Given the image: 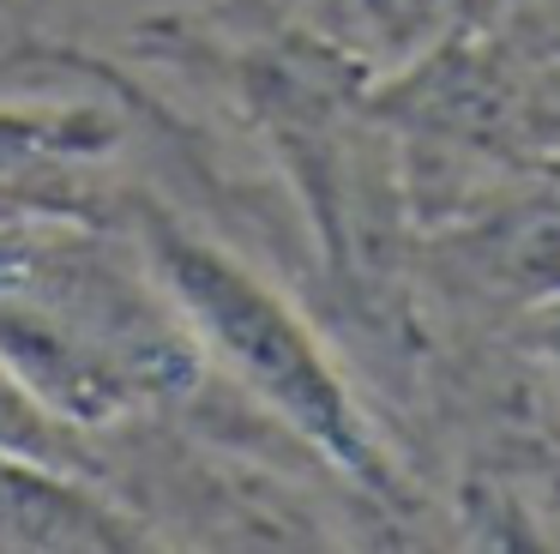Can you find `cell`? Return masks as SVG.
I'll list each match as a JSON object with an SVG mask.
<instances>
[{"mask_svg": "<svg viewBox=\"0 0 560 554\" xmlns=\"http://www.w3.org/2000/svg\"><path fill=\"white\" fill-rule=\"evenodd\" d=\"M151 253H158V272L170 284L175 308L187 313L194 337L271 416L290 422L319 458H331L362 488H374V494L398 488L386 440L374 434L362 397L350 392V380L331 361V349L314 337V325L266 277H254L223 247H211L199 235H182L170 223L151 229Z\"/></svg>", "mask_w": 560, "mask_h": 554, "instance_id": "cell-1", "label": "cell"}, {"mask_svg": "<svg viewBox=\"0 0 560 554\" xmlns=\"http://www.w3.org/2000/svg\"><path fill=\"white\" fill-rule=\"evenodd\" d=\"M542 356H548V373H555V385H560V320L548 325V337H542Z\"/></svg>", "mask_w": 560, "mask_h": 554, "instance_id": "cell-2", "label": "cell"}]
</instances>
